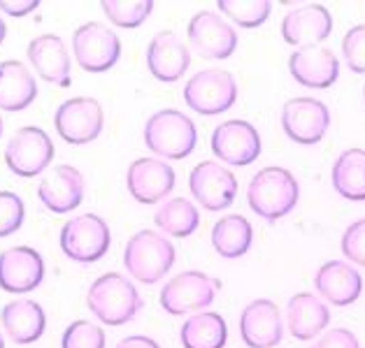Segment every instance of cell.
Segmentation results:
<instances>
[{"instance_id":"8992f818","label":"cell","mask_w":365,"mask_h":348,"mask_svg":"<svg viewBox=\"0 0 365 348\" xmlns=\"http://www.w3.org/2000/svg\"><path fill=\"white\" fill-rule=\"evenodd\" d=\"M221 290V281L212 279L210 274L200 270H186L175 274L170 281L163 285L158 302L161 309L170 316H186L195 311H205L217 300Z\"/></svg>"},{"instance_id":"e575fe53","label":"cell","mask_w":365,"mask_h":348,"mask_svg":"<svg viewBox=\"0 0 365 348\" xmlns=\"http://www.w3.org/2000/svg\"><path fill=\"white\" fill-rule=\"evenodd\" d=\"M342 58L356 75H365V23L351 26L342 38Z\"/></svg>"},{"instance_id":"cb8c5ba5","label":"cell","mask_w":365,"mask_h":348,"mask_svg":"<svg viewBox=\"0 0 365 348\" xmlns=\"http://www.w3.org/2000/svg\"><path fill=\"white\" fill-rule=\"evenodd\" d=\"M0 325H3L10 342L19 346L35 344L47 329V314H44L40 302L19 297L7 302L0 309Z\"/></svg>"},{"instance_id":"3957f363","label":"cell","mask_w":365,"mask_h":348,"mask_svg":"<svg viewBox=\"0 0 365 348\" xmlns=\"http://www.w3.org/2000/svg\"><path fill=\"white\" fill-rule=\"evenodd\" d=\"M145 147L156 158L184 160L198 144V128L189 114L182 110H158L145 123Z\"/></svg>"},{"instance_id":"2e32d148","label":"cell","mask_w":365,"mask_h":348,"mask_svg":"<svg viewBox=\"0 0 365 348\" xmlns=\"http://www.w3.org/2000/svg\"><path fill=\"white\" fill-rule=\"evenodd\" d=\"M279 31L284 42L291 44V47H319V42L331 38L333 14L328 12V7L319 3L298 5L284 14Z\"/></svg>"},{"instance_id":"4fadbf2b","label":"cell","mask_w":365,"mask_h":348,"mask_svg":"<svg viewBox=\"0 0 365 348\" xmlns=\"http://www.w3.org/2000/svg\"><path fill=\"white\" fill-rule=\"evenodd\" d=\"M210 149L221 163L245 167L258 160L263 151L261 132L245 119H228L212 130Z\"/></svg>"},{"instance_id":"8fae6325","label":"cell","mask_w":365,"mask_h":348,"mask_svg":"<svg viewBox=\"0 0 365 348\" xmlns=\"http://www.w3.org/2000/svg\"><path fill=\"white\" fill-rule=\"evenodd\" d=\"M186 38H189L191 51L210 60H226L237 49V31L233 23L212 10H200L191 16L186 26Z\"/></svg>"},{"instance_id":"83f0119b","label":"cell","mask_w":365,"mask_h":348,"mask_svg":"<svg viewBox=\"0 0 365 348\" xmlns=\"http://www.w3.org/2000/svg\"><path fill=\"white\" fill-rule=\"evenodd\" d=\"M180 342L184 348H226V318L217 311H195L184 320L180 329Z\"/></svg>"},{"instance_id":"f546056e","label":"cell","mask_w":365,"mask_h":348,"mask_svg":"<svg viewBox=\"0 0 365 348\" xmlns=\"http://www.w3.org/2000/svg\"><path fill=\"white\" fill-rule=\"evenodd\" d=\"M156 228L168 237L186 239L200 228V211L186 198H170L158 204L154 213Z\"/></svg>"},{"instance_id":"ba28073f","label":"cell","mask_w":365,"mask_h":348,"mask_svg":"<svg viewBox=\"0 0 365 348\" xmlns=\"http://www.w3.org/2000/svg\"><path fill=\"white\" fill-rule=\"evenodd\" d=\"M73 53L84 73H108L121 58V40L105 23L86 21L73 33Z\"/></svg>"},{"instance_id":"7a4b0ae2","label":"cell","mask_w":365,"mask_h":348,"mask_svg":"<svg viewBox=\"0 0 365 348\" xmlns=\"http://www.w3.org/2000/svg\"><path fill=\"white\" fill-rule=\"evenodd\" d=\"M86 307L103 325L119 327L130 323L140 314L145 300L128 276L119 272H105L88 288Z\"/></svg>"},{"instance_id":"44dd1931","label":"cell","mask_w":365,"mask_h":348,"mask_svg":"<svg viewBox=\"0 0 365 348\" xmlns=\"http://www.w3.org/2000/svg\"><path fill=\"white\" fill-rule=\"evenodd\" d=\"M289 73L305 88H331L340 79V58L328 47L296 49L289 56Z\"/></svg>"},{"instance_id":"7bdbcfd3","label":"cell","mask_w":365,"mask_h":348,"mask_svg":"<svg viewBox=\"0 0 365 348\" xmlns=\"http://www.w3.org/2000/svg\"><path fill=\"white\" fill-rule=\"evenodd\" d=\"M363 97H365V86H363Z\"/></svg>"},{"instance_id":"f35d334b","label":"cell","mask_w":365,"mask_h":348,"mask_svg":"<svg viewBox=\"0 0 365 348\" xmlns=\"http://www.w3.org/2000/svg\"><path fill=\"white\" fill-rule=\"evenodd\" d=\"M114 348H161V344L147 334H130L126 339H121Z\"/></svg>"},{"instance_id":"8d00e7d4","label":"cell","mask_w":365,"mask_h":348,"mask_svg":"<svg viewBox=\"0 0 365 348\" xmlns=\"http://www.w3.org/2000/svg\"><path fill=\"white\" fill-rule=\"evenodd\" d=\"M312 348H361V342L351 329L333 327V329H326Z\"/></svg>"},{"instance_id":"836d02e7","label":"cell","mask_w":365,"mask_h":348,"mask_svg":"<svg viewBox=\"0 0 365 348\" xmlns=\"http://www.w3.org/2000/svg\"><path fill=\"white\" fill-rule=\"evenodd\" d=\"M26 204L16 193L0 191V239L12 237L24 226Z\"/></svg>"},{"instance_id":"30bf717a","label":"cell","mask_w":365,"mask_h":348,"mask_svg":"<svg viewBox=\"0 0 365 348\" xmlns=\"http://www.w3.org/2000/svg\"><path fill=\"white\" fill-rule=\"evenodd\" d=\"M54 160V142L38 126H24L5 147V165L12 174L31 179L42 174Z\"/></svg>"},{"instance_id":"4dcf8cb0","label":"cell","mask_w":365,"mask_h":348,"mask_svg":"<svg viewBox=\"0 0 365 348\" xmlns=\"http://www.w3.org/2000/svg\"><path fill=\"white\" fill-rule=\"evenodd\" d=\"M217 10L226 21H233L240 28H258L270 19L272 3L270 0H219Z\"/></svg>"},{"instance_id":"b9f144b4","label":"cell","mask_w":365,"mask_h":348,"mask_svg":"<svg viewBox=\"0 0 365 348\" xmlns=\"http://www.w3.org/2000/svg\"><path fill=\"white\" fill-rule=\"evenodd\" d=\"M0 137H3V116H0Z\"/></svg>"},{"instance_id":"6da1fadb","label":"cell","mask_w":365,"mask_h":348,"mask_svg":"<svg viewBox=\"0 0 365 348\" xmlns=\"http://www.w3.org/2000/svg\"><path fill=\"white\" fill-rule=\"evenodd\" d=\"M300 200V184L287 167H263L247 186V204L258 218L277 223L296 209Z\"/></svg>"},{"instance_id":"d590c367","label":"cell","mask_w":365,"mask_h":348,"mask_svg":"<svg viewBox=\"0 0 365 348\" xmlns=\"http://www.w3.org/2000/svg\"><path fill=\"white\" fill-rule=\"evenodd\" d=\"M340 248H342V255L351 265L365 267V218H359V221H354L351 226H346Z\"/></svg>"},{"instance_id":"d6986e66","label":"cell","mask_w":365,"mask_h":348,"mask_svg":"<svg viewBox=\"0 0 365 348\" xmlns=\"http://www.w3.org/2000/svg\"><path fill=\"white\" fill-rule=\"evenodd\" d=\"M147 68L154 79L163 84H175L191 68V49L173 31H161L149 40Z\"/></svg>"},{"instance_id":"60d3db41","label":"cell","mask_w":365,"mask_h":348,"mask_svg":"<svg viewBox=\"0 0 365 348\" xmlns=\"http://www.w3.org/2000/svg\"><path fill=\"white\" fill-rule=\"evenodd\" d=\"M0 348H5V339H3V332H0Z\"/></svg>"},{"instance_id":"ac0fdd59","label":"cell","mask_w":365,"mask_h":348,"mask_svg":"<svg viewBox=\"0 0 365 348\" xmlns=\"http://www.w3.org/2000/svg\"><path fill=\"white\" fill-rule=\"evenodd\" d=\"M44 281V260L31 246H12L0 253V288L12 295L33 292Z\"/></svg>"},{"instance_id":"ffe728a7","label":"cell","mask_w":365,"mask_h":348,"mask_svg":"<svg viewBox=\"0 0 365 348\" xmlns=\"http://www.w3.org/2000/svg\"><path fill=\"white\" fill-rule=\"evenodd\" d=\"M84 174L73 165H56L38 184V198L51 213H70L84 200Z\"/></svg>"},{"instance_id":"74e56055","label":"cell","mask_w":365,"mask_h":348,"mask_svg":"<svg viewBox=\"0 0 365 348\" xmlns=\"http://www.w3.org/2000/svg\"><path fill=\"white\" fill-rule=\"evenodd\" d=\"M40 7L38 0H0V12L10 16H26Z\"/></svg>"},{"instance_id":"4316f807","label":"cell","mask_w":365,"mask_h":348,"mask_svg":"<svg viewBox=\"0 0 365 348\" xmlns=\"http://www.w3.org/2000/svg\"><path fill=\"white\" fill-rule=\"evenodd\" d=\"M212 248L226 260H237L247 255V251L254 244V228L242 213H228L219 218L210 232Z\"/></svg>"},{"instance_id":"603a6c76","label":"cell","mask_w":365,"mask_h":348,"mask_svg":"<svg viewBox=\"0 0 365 348\" xmlns=\"http://www.w3.org/2000/svg\"><path fill=\"white\" fill-rule=\"evenodd\" d=\"M319 297L333 307H349L363 292V276L346 260H328L314 274Z\"/></svg>"},{"instance_id":"ab89813d","label":"cell","mask_w":365,"mask_h":348,"mask_svg":"<svg viewBox=\"0 0 365 348\" xmlns=\"http://www.w3.org/2000/svg\"><path fill=\"white\" fill-rule=\"evenodd\" d=\"M5 38H7V26H5V21H3V16H0V44L5 42Z\"/></svg>"},{"instance_id":"e0dca14e","label":"cell","mask_w":365,"mask_h":348,"mask_svg":"<svg viewBox=\"0 0 365 348\" xmlns=\"http://www.w3.org/2000/svg\"><path fill=\"white\" fill-rule=\"evenodd\" d=\"M240 337L247 348H274L284 339V318L272 300H254L240 314Z\"/></svg>"},{"instance_id":"9c48e42d","label":"cell","mask_w":365,"mask_h":348,"mask_svg":"<svg viewBox=\"0 0 365 348\" xmlns=\"http://www.w3.org/2000/svg\"><path fill=\"white\" fill-rule=\"evenodd\" d=\"M105 126V112L103 105L96 97L79 95L61 102L54 114V128L61 139L73 147L91 144L93 139L101 137Z\"/></svg>"},{"instance_id":"484cf974","label":"cell","mask_w":365,"mask_h":348,"mask_svg":"<svg viewBox=\"0 0 365 348\" xmlns=\"http://www.w3.org/2000/svg\"><path fill=\"white\" fill-rule=\"evenodd\" d=\"M38 97V82L21 60L0 63V110L21 112Z\"/></svg>"},{"instance_id":"d4e9b609","label":"cell","mask_w":365,"mask_h":348,"mask_svg":"<svg viewBox=\"0 0 365 348\" xmlns=\"http://www.w3.org/2000/svg\"><path fill=\"white\" fill-rule=\"evenodd\" d=\"M331 323V309L314 292H296L287 305V329L298 342H309Z\"/></svg>"},{"instance_id":"5bb4252c","label":"cell","mask_w":365,"mask_h":348,"mask_svg":"<svg viewBox=\"0 0 365 348\" xmlns=\"http://www.w3.org/2000/svg\"><path fill=\"white\" fill-rule=\"evenodd\" d=\"M189 191L193 200L207 211H224L235 202L237 176L230 172L228 165L202 160L189 174Z\"/></svg>"},{"instance_id":"f1b7e54d","label":"cell","mask_w":365,"mask_h":348,"mask_svg":"<svg viewBox=\"0 0 365 348\" xmlns=\"http://www.w3.org/2000/svg\"><path fill=\"white\" fill-rule=\"evenodd\" d=\"M333 189L349 202H365V149H346L331 169Z\"/></svg>"},{"instance_id":"9a60e30c","label":"cell","mask_w":365,"mask_h":348,"mask_svg":"<svg viewBox=\"0 0 365 348\" xmlns=\"http://www.w3.org/2000/svg\"><path fill=\"white\" fill-rule=\"evenodd\" d=\"M126 186L130 198L140 204H158L168 200L177 186V174L163 158L145 156L133 160L126 172Z\"/></svg>"},{"instance_id":"7402d4cb","label":"cell","mask_w":365,"mask_h":348,"mask_svg":"<svg viewBox=\"0 0 365 348\" xmlns=\"http://www.w3.org/2000/svg\"><path fill=\"white\" fill-rule=\"evenodd\" d=\"M31 68L42 77L47 84H54L61 88H68L73 84L70 77V53L66 42L54 33H42L33 38L26 49Z\"/></svg>"},{"instance_id":"5b68a950","label":"cell","mask_w":365,"mask_h":348,"mask_svg":"<svg viewBox=\"0 0 365 348\" xmlns=\"http://www.w3.org/2000/svg\"><path fill=\"white\" fill-rule=\"evenodd\" d=\"M58 244L73 263L91 265L110 251L112 232L108 221L98 213H79L63 223L58 232Z\"/></svg>"},{"instance_id":"d6a6232c","label":"cell","mask_w":365,"mask_h":348,"mask_svg":"<svg viewBox=\"0 0 365 348\" xmlns=\"http://www.w3.org/2000/svg\"><path fill=\"white\" fill-rule=\"evenodd\" d=\"M105 329L91 320H73L61 337V348H105Z\"/></svg>"},{"instance_id":"1f68e13d","label":"cell","mask_w":365,"mask_h":348,"mask_svg":"<svg viewBox=\"0 0 365 348\" xmlns=\"http://www.w3.org/2000/svg\"><path fill=\"white\" fill-rule=\"evenodd\" d=\"M101 10L119 28H140L154 12L151 0H103Z\"/></svg>"},{"instance_id":"7c38bea8","label":"cell","mask_w":365,"mask_h":348,"mask_svg":"<svg viewBox=\"0 0 365 348\" xmlns=\"http://www.w3.org/2000/svg\"><path fill=\"white\" fill-rule=\"evenodd\" d=\"M282 130L291 142L302 147L319 144L331 128V110L317 97H291L282 107Z\"/></svg>"},{"instance_id":"277c9868","label":"cell","mask_w":365,"mask_h":348,"mask_svg":"<svg viewBox=\"0 0 365 348\" xmlns=\"http://www.w3.org/2000/svg\"><path fill=\"white\" fill-rule=\"evenodd\" d=\"M177 251L173 242L156 230L135 232L123 248V267L135 281L154 285L173 270Z\"/></svg>"},{"instance_id":"52a82bcc","label":"cell","mask_w":365,"mask_h":348,"mask_svg":"<svg viewBox=\"0 0 365 348\" xmlns=\"http://www.w3.org/2000/svg\"><path fill=\"white\" fill-rule=\"evenodd\" d=\"M184 102L200 116H219L237 102V82L228 70L210 68L184 84Z\"/></svg>"}]
</instances>
